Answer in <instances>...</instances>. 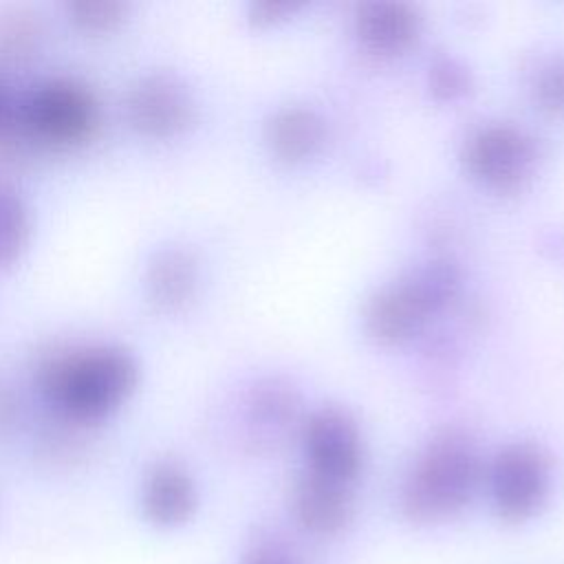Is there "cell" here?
I'll list each match as a JSON object with an SVG mask.
<instances>
[{
    "mask_svg": "<svg viewBox=\"0 0 564 564\" xmlns=\"http://www.w3.org/2000/svg\"><path fill=\"white\" fill-rule=\"evenodd\" d=\"M104 123L95 88L75 75H51L18 93L13 132L31 156L90 143Z\"/></svg>",
    "mask_w": 564,
    "mask_h": 564,
    "instance_id": "7a4b0ae2",
    "label": "cell"
},
{
    "mask_svg": "<svg viewBox=\"0 0 564 564\" xmlns=\"http://www.w3.org/2000/svg\"><path fill=\"white\" fill-rule=\"evenodd\" d=\"M533 104L546 117L564 119V55L549 59L533 79Z\"/></svg>",
    "mask_w": 564,
    "mask_h": 564,
    "instance_id": "ffe728a7",
    "label": "cell"
},
{
    "mask_svg": "<svg viewBox=\"0 0 564 564\" xmlns=\"http://www.w3.org/2000/svg\"><path fill=\"white\" fill-rule=\"evenodd\" d=\"M482 465L474 443L454 430L434 436L401 487V511L414 524H436L460 513L474 498Z\"/></svg>",
    "mask_w": 564,
    "mask_h": 564,
    "instance_id": "3957f363",
    "label": "cell"
},
{
    "mask_svg": "<svg viewBox=\"0 0 564 564\" xmlns=\"http://www.w3.org/2000/svg\"><path fill=\"white\" fill-rule=\"evenodd\" d=\"M139 505L143 518L159 529L185 524L198 507V489L189 469L174 458L154 460L141 478Z\"/></svg>",
    "mask_w": 564,
    "mask_h": 564,
    "instance_id": "9c48e42d",
    "label": "cell"
},
{
    "mask_svg": "<svg viewBox=\"0 0 564 564\" xmlns=\"http://www.w3.org/2000/svg\"><path fill=\"white\" fill-rule=\"evenodd\" d=\"M302 9V2L295 0H256L247 9V20L256 29H267L286 18L295 15Z\"/></svg>",
    "mask_w": 564,
    "mask_h": 564,
    "instance_id": "44dd1931",
    "label": "cell"
},
{
    "mask_svg": "<svg viewBox=\"0 0 564 564\" xmlns=\"http://www.w3.org/2000/svg\"><path fill=\"white\" fill-rule=\"evenodd\" d=\"M46 42L44 15L26 4L0 9V70L33 64Z\"/></svg>",
    "mask_w": 564,
    "mask_h": 564,
    "instance_id": "9a60e30c",
    "label": "cell"
},
{
    "mask_svg": "<svg viewBox=\"0 0 564 564\" xmlns=\"http://www.w3.org/2000/svg\"><path fill=\"white\" fill-rule=\"evenodd\" d=\"M427 86L434 99L456 101L471 90L469 68L449 55H438L427 70Z\"/></svg>",
    "mask_w": 564,
    "mask_h": 564,
    "instance_id": "d6986e66",
    "label": "cell"
},
{
    "mask_svg": "<svg viewBox=\"0 0 564 564\" xmlns=\"http://www.w3.org/2000/svg\"><path fill=\"white\" fill-rule=\"evenodd\" d=\"M494 511L505 522H524L546 502L551 460L533 443H513L496 454L487 474Z\"/></svg>",
    "mask_w": 564,
    "mask_h": 564,
    "instance_id": "8992f818",
    "label": "cell"
},
{
    "mask_svg": "<svg viewBox=\"0 0 564 564\" xmlns=\"http://www.w3.org/2000/svg\"><path fill=\"white\" fill-rule=\"evenodd\" d=\"M200 260L183 245L156 249L143 271V291L148 302L161 313H178L198 295Z\"/></svg>",
    "mask_w": 564,
    "mask_h": 564,
    "instance_id": "8fae6325",
    "label": "cell"
},
{
    "mask_svg": "<svg viewBox=\"0 0 564 564\" xmlns=\"http://www.w3.org/2000/svg\"><path fill=\"white\" fill-rule=\"evenodd\" d=\"M458 291V267L447 258H436L379 289L364 308V328L372 341L399 346L412 339L432 315L447 308Z\"/></svg>",
    "mask_w": 564,
    "mask_h": 564,
    "instance_id": "277c9868",
    "label": "cell"
},
{
    "mask_svg": "<svg viewBox=\"0 0 564 564\" xmlns=\"http://www.w3.org/2000/svg\"><path fill=\"white\" fill-rule=\"evenodd\" d=\"M22 419V401L13 386L0 377V434L11 432Z\"/></svg>",
    "mask_w": 564,
    "mask_h": 564,
    "instance_id": "7402d4cb",
    "label": "cell"
},
{
    "mask_svg": "<svg viewBox=\"0 0 564 564\" xmlns=\"http://www.w3.org/2000/svg\"><path fill=\"white\" fill-rule=\"evenodd\" d=\"M123 112L130 128L148 139H174L196 121V99L172 70H148L126 90Z\"/></svg>",
    "mask_w": 564,
    "mask_h": 564,
    "instance_id": "52a82bcc",
    "label": "cell"
},
{
    "mask_svg": "<svg viewBox=\"0 0 564 564\" xmlns=\"http://www.w3.org/2000/svg\"><path fill=\"white\" fill-rule=\"evenodd\" d=\"M302 443L308 471L352 485L361 471L364 447L355 419L341 410L326 405L313 412L302 427Z\"/></svg>",
    "mask_w": 564,
    "mask_h": 564,
    "instance_id": "ba28073f",
    "label": "cell"
},
{
    "mask_svg": "<svg viewBox=\"0 0 564 564\" xmlns=\"http://www.w3.org/2000/svg\"><path fill=\"white\" fill-rule=\"evenodd\" d=\"M264 141L278 161L297 165L313 159L324 148L326 123L311 108L284 106L267 119Z\"/></svg>",
    "mask_w": 564,
    "mask_h": 564,
    "instance_id": "4fadbf2b",
    "label": "cell"
},
{
    "mask_svg": "<svg viewBox=\"0 0 564 564\" xmlns=\"http://www.w3.org/2000/svg\"><path fill=\"white\" fill-rule=\"evenodd\" d=\"M242 564H297V562L289 553L271 544H260L242 557Z\"/></svg>",
    "mask_w": 564,
    "mask_h": 564,
    "instance_id": "cb8c5ba5",
    "label": "cell"
},
{
    "mask_svg": "<svg viewBox=\"0 0 564 564\" xmlns=\"http://www.w3.org/2000/svg\"><path fill=\"white\" fill-rule=\"evenodd\" d=\"M64 9L75 29L84 33H110L126 22L130 4L123 0H68Z\"/></svg>",
    "mask_w": 564,
    "mask_h": 564,
    "instance_id": "ac0fdd59",
    "label": "cell"
},
{
    "mask_svg": "<svg viewBox=\"0 0 564 564\" xmlns=\"http://www.w3.org/2000/svg\"><path fill=\"white\" fill-rule=\"evenodd\" d=\"M93 430L95 427H84L46 414V421L40 427L37 449L53 463H73L86 454Z\"/></svg>",
    "mask_w": 564,
    "mask_h": 564,
    "instance_id": "e0dca14e",
    "label": "cell"
},
{
    "mask_svg": "<svg viewBox=\"0 0 564 564\" xmlns=\"http://www.w3.org/2000/svg\"><path fill=\"white\" fill-rule=\"evenodd\" d=\"M297 524L313 535H335L348 527L355 513L352 485L304 471L291 494Z\"/></svg>",
    "mask_w": 564,
    "mask_h": 564,
    "instance_id": "7c38bea8",
    "label": "cell"
},
{
    "mask_svg": "<svg viewBox=\"0 0 564 564\" xmlns=\"http://www.w3.org/2000/svg\"><path fill=\"white\" fill-rule=\"evenodd\" d=\"M538 139L513 123H489L471 132L460 159L467 172L498 194L522 192L540 163Z\"/></svg>",
    "mask_w": 564,
    "mask_h": 564,
    "instance_id": "5b68a950",
    "label": "cell"
},
{
    "mask_svg": "<svg viewBox=\"0 0 564 564\" xmlns=\"http://www.w3.org/2000/svg\"><path fill=\"white\" fill-rule=\"evenodd\" d=\"M33 383L46 414L97 427L139 383V361L115 341H59L40 352Z\"/></svg>",
    "mask_w": 564,
    "mask_h": 564,
    "instance_id": "6da1fadb",
    "label": "cell"
},
{
    "mask_svg": "<svg viewBox=\"0 0 564 564\" xmlns=\"http://www.w3.org/2000/svg\"><path fill=\"white\" fill-rule=\"evenodd\" d=\"M300 414L297 392L282 379L258 381L245 399V423L256 443H275Z\"/></svg>",
    "mask_w": 564,
    "mask_h": 564,
    "instance_id": "5bb4252c",
    "label": "cell"
},
{
    "mask_svg": "<svg viewBox=\"0 0 564 564\" xmlns=\"http://www.w3.org/2000/svg\"><path fill=\"white\" fill-rule=\"evenodd\" d=\"M18 112V93L0 75V141L13 130Z\"/></svg>",
    "mask_w": 564,
    "mask_h": 564,
    "instance_id": "603a6c76",
    "label": "cell"
},
{
    "mask_svg": "<svg viewBox=\"0 0 564 564\" xmlns=\"http://www.w3.org/2000/svg\"><path fill=\"white\" fill-rule=\"evenodd\" d=\"M355 35L368 55L392 59L408 53L419 42L421 15L408 2H364L355 13Z\"/></svg>",
    "mask_w": 564,
    "mask_h": 564,
    "instance_id": "30bf717a",
    "label": "cell"
},
{
    "mask_svg": "<svg viewBox=\"0 0 564 564\" xmlns=\"http://www.w3.org/2000/svg\"><path fill=\"white\" fill-rule=\"evenodd\" d=\"M31 207L7 178H0V269L11 267L24 253L31 240Z\"/></svg>",
    "mask_w": 564,
    "mask_h": 564,
    "instance_id": "2e32d148",
    "label": "cell"
},
{
    "mask_svg": "<svg viewBox=\"0 0 564 564\" xmlns=\"http://www.w3.org/2000/svg\"><path fill=\"white\" fill-rule=\"evenodd\" d=\"M0 513H2V505H0Z\"/></svg>",
    "mask_w": 564,
    "mask_h": 564,
    "instance_id": "d4e9b609",
    "label": "cell"
}]
</instances>
